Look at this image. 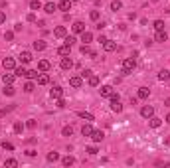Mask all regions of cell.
<instances>
[{
	"instance_id": "obj_10",
	"label": "cell",
	"mask_w": 170,
	"mask_h": 168,
	"mask_svg": "<svg viewBox=\"0 0 170 168\" xmlns=\"http://www.w3.org/2000/svg\"><path fill=\"white\" fill-rule=\"evenodd\" d=\"M69 85H71L73 89H79V87L83 85V77H71L69 79Z\"/></svg>"
},
{
	"instance_id": "obj_22",
	"label": "cell",
	"mask_w": 170,
	"mask_h": 168,
	"mask_svg": "<svg viewBox=\"0 0 170 168\" xmlns=\"http://www.w3.org/2000/svg\"><path fill=\"white\" fill-rule=\"evenodd\" d=\"M14 73H16V77H26V75H28V69H26L24 65H20V67H16V69H14Z\"/></svg>"
},
{
	"instance_id": "obj_47",
	"label": "cell",
	"mask_w": 170,
	"mask_h": 168,
	"mask_svg": "<svg viewBox=\"0 0 170 168\" xmlns=\"http://www.w3.org/2000/svg\"><path fill=\"white\" fill-rule=\"evenodd\" d=\"M36 125H38V123H36L34 119H30V121L26 123V127H28V129H36Z\"/></svg>"
},
{
	"instance_id": "obj_34",
	"label": "cell",
	"mask_w": 170,
	"mask_h": 168,
	"mask_svg": "<svg viewBox=\"0 0 170 168\" xmlns=\"http://www.w3.org/2000/svg\"><path fill=\"white\" fill-rule=\"evenodd\" d=\"M30 8H32V10H40V8H42V0H32Z\"/></svg>"
},
{
	"instance_id": "obj_2",
	"label": "cell",
	"mask_w": 170,
	"mask_h": 168,
	"mask_svg": "<svg viewBox=\"0 0 170 168\" xmlns=\"http://www.w3.org/2000/svg\"><path fill=\"white\" fill-rule=\"evenodd\" d=\"M111 111H113V113H121V111H123L121 99H119V95H117V93L111 95Z\"/></svg>"
},
{
	"instance_id": "obj_40",
	"label": "cell",
	"mask_w": 170,
	"mask_h": 168,
	"mask_svg": "<svg viewBox=\"0 0 170 168\" xmlns=\"http://www.w3.org/2000/svg\"><path fill=\"white\" fill-rule=\"evenodd\" d=\"M89 85L91 87H97L99 85V77H97V75H91V77H89Z\"/></svg>"
},
{
	"instance_id": "obj_28",
	"label": "cell",
	"mask_w": 170,
	"mask_h": 168,
	"mask_svg": "<svg viewBox=\"0 0 170 168\" xmlns=\"http://www.w3.org/2000/svg\"><path fill=\"white\" fill-rule=\"evenodd\" d=\"M61 164L63 166H71V164H75V158L73 156H63L61 158Z\"/></svg>"
},
{
	"instance_id": "obj_51",
	"label": "cell",
	"mask_w": 170,
	"mask_h": 168,
	"mask_svg": "<svg viewBox=\"0 0 170 168\" xmlns=\"http://www.w3.org/2000/svg\"><path fill=\"white\" fill-rule=\"evenodd\" d=\"M57 107H60V109H63V107H65V101H63V97H61V99H57Z\"/></svg>"
},
{
	"instance_id": "obj_18",
	"label": "cell",
	"mask_w": 170,
	"mask_h": 168,
	"mask_svg": "<svg viewBox=\"0 0 170 168\" xmlns=\"http://www.w3.org/2000/svg\"><path fill=\"white\" fill-rule=\"evenodd\" d=\"M14 79H16V73H6L2 77V81H4V85H12L14 83Z\"/></svg>"
},
{
	"instance_id": "obj_9",
	"label": "cell",
	"mask_w": 170,
	"mask_h": 168,
	"mask_svg": "<svg viewBox=\"0 0 170 168\" xmlns=\"http://www.w3.org/2000/svg\"><path fill=\"white\" fill-rule=\"evenodd\" d=\"M57 8H60L61 12H69L71 10V0H61V2L57 4Z\"/></svg>"
},
{
	"instance_id": "obj_41",
	"label": "cell",
	"mask_w": 170,
	"mask_h": 168,
	"mask_svg": "<svg viewBox=\"0 0 170 168\" xmlns=\"http://www.w3.org/2000/svg\"><path fill=\"white\" fill-rule=\"evenodd\" d=\"M61 134H63V137H71V134H73V129H71V127H63V129H61Z\"/></svg>"
},
{
	"instance_id": "obj_11",
	"label": "cell",
	"mask_w": 170,
	"mask_h": 168,
	"mask_svg": "<svg viewBox=\"0 0 170 168\" xmlns=\"http://www.w3.org/2000/svg\"><path fill=\"white\" fill-rule=\"evenodd\" d=\"M56 10H57V4H53V2H45L44 4V12L45 14H53Z\"/></svg>"
},
{
	"instance_id": "obj_29",
	"label": "cell",
	"mask_w": 170,
	"mask_h": 168,
	"mask_svg": "<svg viewBox=\"0 0 170 168\" xmlns=\"http://www.w3.org/2000/svg\"><path fill=\"white\" fill-rule=\"evenodd\" d=\"M158 79H160V81H168V79H170V71H166V69L158 71Z\"/></svg>"
},
{
	"instance_id": "obj_44",
	"label": "cell",
	"mask_w": 170,
	"mask_h": 168,
	"mask_svg": "<svg viewBox=\"0 0 170 168\" xmlns=\"http://www.w3.org/2000/svg\"><path fill=\"white\" fill-rule=\"evenodd\" d=\"M2 148H4V150H14V144H12V142H6V141H4V142H2Z\"/></svg>"
},
{
	"instance_id": "obj_42",
	"label": "cell",
	"mask_w": 170,
	"mask_h": 168,
	"mask_svg": "<svg viewBox=\"0 0 170 168\" xmlns=\"http://www.w3.org/2000/svg\"><path fill=\"white\" fill-rule=\"evenodd\" d=\"M85 152H89L91 156H95V154H97L99 150H97V146H87V150H85Z\"/></svg>"
},
{
	"instance_id": "obj_45",
	"label": "cell",
	"mask_w": 170,
	"mask_h": 168,
	"mask_svg": "<svg viewBox=\"0 0 170 168\" xmlns=\"http://www.w3.org/2000/svg\"><path fill=\"white\" fill-rule=\"evenodd\" d=\"M75 38H73V36H65V44H67V46H73V44H75Z\"/></svg>"
},
{
	"instance_id": "obj_46",
	"label": "cell",
	"mask_w": 170,
	"mask_h": 168,
	"mask_svg": "<svg viewBox=\"0 0 170 168\" xmlns=\"http://www.w3.org/2000/svg\"><path fill=\"white\" fill-rule=\"evenodd\" d=\"M91 75H93V71H91V69H83V71H81V77H91Z\"/></svg>"
},
{
	"instance_id": "obj_8",
	"label": "cell",
	"mask_w": 170,
	"mask_h": 168,
	"mask_svg": "<svg viewBox=\"0 0 170 168\" xmlns=\"http://www.w3.org/2000/svg\"><path fill=\"white\" fill-rule=\"evenodd\" d=\"M18 60L22 61V65L30 64V61H32V52H22V53H20V57H18Z\"/></svg>"
},
{
	"instance_id": "obj_36",
	"label": "cell",
	"mask_w": 170,
	"mask_h": 168,
	"mask_svg": "<svg viewBox=\"0 0 170 168\" xmlns=\"http://www.w3.org/2000/svg\"><path fill=\"white\" fill-rule=\"evenodd\" d=\"M38 69H28V75H26V77L28 79H38Z\"/></svg>"
},
{
	"instance_id": "obj_5",
	"label": "cell",
	"mask_w": 170,
	"mask_h": 168,
	"mask_svg": "<svg viewBox=\"0 0 170 168\" xmlns=\"http://www.w3.org/2000/svg\"><path fill=\"white\" fill-rule=\"evenodd\" d=\"M2 67L6 71H10V69H16V61L12 60V57H4L2 60Z\"/></svg>"
},
{
	"instance_id": "obj_53",
	"label": "cell",
	"mask_w": 170,
	"mask_h": 168,
	"mask_svg": "<svg viewBox=\"0 0 170 168\" xmlns=\"http://www.w3.org/2000/svg\"><path fill=\"white\" fill-rule=\"evenodd\" d=\"M14 32H22V24H16V26H14Z\"/></svg>"
},
{
	"instance_id": "obj_35",
	"label": "cell",
	"mask_w": 170,
	"mask_h": 168,
	"mask_svg": "<svg viewBox=\"0 0 170 168\" xmlns=\"http://www.w3.org/2000/svg\"><path fill=\"white\" fill-rule=\"evenodd\" d=\"M152 26H154V30H156V32L164 30V22H162V20H154V24H152Z\"/></svg>"
},
{
	"instance_id": "obj_38",
	"label": "cell",
	"mask_w": 170,
	"mask_h": 168,
	"mask_svg": "<svg viewBox=\"0 0 170 168\" xmlns=\"http://www.w3.org/2000/svg\"><path fill=\"white\" fill-rule=\"evenodd\" d=\"M24 127H26V125H22V123H14V127H12V129H14L16 134H20V133L24 131Z\"/></svg>"
},
{
	"instance_id": "obj_27",
	"label": "cell",
	"mask_w": 170,
	"mask_h": 168,
	"mask_svg": "<svg viewBox=\"0 0 170 168\" xmlns=\"http://www.w3.org/2000/svg\"><path fill=\"white\" fill-rule=\"evenodd\" d=\"M48 83H49V77L45 73H40L38 75V85H48Z\"/></svg>"
},
{
	"instance_id": "obj_21",
	"label": "cell",
	"mask_w": 170,
	"mask_h": 168,
	"mask_svg": "<svg viewBox=\"0 0 170 168\" xmlns=\"http://www.w3.org/2000/svg\"><path fill=\"white\" fill-rule=\"evenodd\" d=\"M73 32H75V34H81V32H85V24L83 22H73Z\"/></svg>"
},
{
	"instance_id": "obj_50",
	"label": "cell",
	"mask_w": 170,
	"mask_h": 168,
	"mask_svg": "<svg viewBox=\"0 0 170 168\" xmlns=\"http://www.w3.org/2000/svg\"><path fill=\"white\" fill-rule=\"evenodd\" d=\"M28 22H36V14H34V12H30V14H28Z\"/></svg>"
},
{
	"instance_id": "obj_37",
	"label": "cell",
	"mask_w": 170,
	"mask_h": 168,
	"mask_svg": "<svg viewBox=\"0 0 170 168\" xmlns=\"http://www.w3.org/2000/svg\"><path fill=\"white\" fill-rule=\"evenodd\" d=\"M79 49H81V53H83V56H89V53H91V52H93V49H91V48H89V44H83V46H81V48H79Z\"/></svg>"
},
{
	"instance_id": "obj_59",
	"label": "cell",
	"mask_w": 170,
	"mask_h": 168,
	"mask_svg": "<svg viewBox=\"0 0 170 168\" xmlns=\"http://www.w3.org/2000/svg\"><path fill=\"white\" fill-rule=\"evenodd\" d=\"M166 12H170V8H168V10H166Z\"/></svg>"
},
{
	"instance_id": "obj_7",
	"label": "cell",
	"mask_w": 170,
	"mask_h": 168,
	"mask_svg": "<svg viewBox=\"0 0 170 168\" xmlns=\"http://www.w3.org/2000/svg\"><path fill=\"white\" fill-rule=\"evenodd\" d=\"M60 67H61V69H65V71H67V69H71V67H73V61L69 60V56L61 57V64H60Z\"/></svg>"
},
{
	"instance_id": "obj_52",
	"label": "cell",
	"mask_w": 170,
	"mask_h": 168,
	"mask_svg": "<svg viewBox=\"0 0 170 168\" xmlns=\"http://www.w3.org/2000/svg\"><path fill=\"white\" fill-rule=\"evenodd\" d=\"M6 22V14H4V12H0V24H4Z\"/></svg>"
},
{
	"instance_id": "obj_31",
	"label": "cell",
	"mask_w": 170,
	"mask_h": 168,
	"mask_svg": "<svg viewBox=\"0 0 170 168\" xmlns=\"http://www.w3.org/2000/svg\"><path fill=\"white\" fill-rule=\"evenodd\" d=\"M121 8H123V2H121V0H113V2H111V10H113V12L121 10Z\"/></svg>"
},
{
	"instance_id": "obj_13",
	"label": "cell",
	"mask_w": 170,
	"mask_h": 168,
	"mask_svg": "<svg viewBox=\"0 0 170 168\" xmlns=\"http://www.w3.org/2000/svg\"><path fill=\"white\" fill-rule=\"evenodd\" d=\"M53 36H56V38H65V36H67V30H65V26H57L56 30H53Z\"/></svg>"
},
{
	"instance_id": "obj_33",
	"label": "cell",
	"mask_w": 170,
	"mask_h": 168,
	"mask_svg": "<svg viewBox=\"0 0 170 168\" xmlns=\"http://www.w3.org/2000/svg\"><path fill=\"white\" fill-rule=\"evenodd\" d=\"M45 158H48V162H56V160H60V154L57 152H48Z\"/></svg>"
},
{
	"instance_id": "obj_58",
	"label": "cell",
	"mask_w": 170,
	"mask_h": 168,
	"mask_svg": "<svg viewBox=\"0 0 170 168\" xmlns=\"http://www.w3.org/2000/svg\"><path fill=\"white\" fill-rule=\"evenodd\" d=\"M71 2H79V0H71Z\"/></svg>"
},
{
	"instance_id": "obj_15",
	"label": "cell",
	"mask_w": 170,
	"mask_h": 168,
	"mask_svg": "<svg viewBox=\"0 0 170 168\" xmlns=\"http://www.w3.org/2000/svg\"><path fill=\"white\" fill-rule=\"evenodd\" d=\"M148 125H150L152 129H158L160 125H162V119H158V117H154V115H152L150 119H148Z\"/></svg>"
},
{
	"instance_id": "obj_30",
	"label": "cell",
	"mask_w": 170,
	"mask_h": 168,
	"mask_svg": "<svg viewBox=\"0 0 170 168\" xmlns=\"http://www.w3.org/2000/svg\"><path fill=\"white\" fill-rule=\"evenodd\" d=\"M79 117H81V119H83V121H87V123H91V121H95V117L91 115V113H85V111H81V113H79Z\"/></svg>"
},
{
	"instance_id": "obj_48",
	"label": "cell",
	"mask_w": 170,
	"mask_h": 168,
	"mask_svg": "<svg viewBox=\"0 0 170 168\" xmlns=\"http://www.w3.org/2000/svg\"><path fill=\"white\" fill-rule=\"evenodd\" d=\"M4 38H6L8 42H12V40H14V32H6V34H4Z\"/></svg>"
},
{
	"instance_id": "obj_19",
	"label": "cell",
	"mask_w": 170,
	"mask_h": 168,
	"mask_svg": "<svg viewBox=\"0 0 170 168\" xmlns=\"http://www.w3.org/2000/svg\"><path fill=\"white\" fill-rule=\"evenodd\" d=\"M81 42H83V44H91V42H93V34L91 32H81Z\"/></svg>"
},
{
	"instance_id": "obj_54",
	"label": "cell",
	"mask_w": 170,
	"mask_h": 168,
	"mask_svg": "<svg viewBox=\"0 0 170 168\" xmlns=\"http://www.w3.org/2000/svg\"><path fill=\"white\" fill-rule=\"evenodd\" d=\"M95 28H97V30H103V28H105V24H103V22H97V26H95Z\"/></svg>"
},
{
	"instance_id": "obj_43",
	"label": "cell",
	"mask_w": 170,
	"mask_h": 168,
	"mask_svg": "<svg viewBox=\"0 0 170 168\" xmlns=\"http://www.w3.org/2000/svg\"><path fill=\"white\" fill-rule=\"evenodd\" d=\"M4 164H6V166H18V160H16V158H8Z\"/></svg>"
},
{
	"instance_id": "obj_23",
	"label": "cell",
	"mask_w": 170,
	"mask_h": 168,
	"mask_svg": "<svg viewBox=\"0 0 170 168\" xmlns=\"http://www.w3.org/2000/svg\"><path fill=\"white\" fill-rule=\"evenodd\" d=\"M148 95H150V89H148V87H140L139 89V99H148Z\"/></svg>"
},
{
	"instance_id": "obj_55",
	"label": "cell",
	"mask_w": 170,
	"mask_h": 168,
	"mask_svg": "<svg viewBox=\"0 0 170 168\" xmlns=\"http://www.w3.org/2000/svg\"><path fill=\"white\" fill-rule=\"evenodd\" d=\"M164 107H170V97H168L166 101H164Z\"/></svg>"
},
{
	"instance_id": "obj_24",
	"label": "cell",
	"mask_w": 170,
	"mask_h": 168,
	"mask_svg": "<svg viewBox=\"0 0 170 168\" xmlns=\"http://www.w3.org/2000/svg\"><path fill=\"white\" fill-rule=\"evenodd\" d=\"M91 133H93V127H91L89 123L81 127V134H83V137H91Z\"/></svg>"
},
{
	"instance_id": "obj_39",
	"label": "cell",
	"mask_w": 170,
	"mask_h": 168,
	"mask_svg": "<svg viewBox=\"0 0 170 168\" xmlns=\"http://www.w3.org/2000/svg\"><path fill=\"white\" fill-rule=\"evenodd\" d=\"M89 18L93 20V22H97L99 18H101V14H99V10H91V14H89Z\"/></svg>"
},
{
	"instance_id": "obj_49",
	"label": "cell",
	"mask_w": 170,
	"mask_h": 168,
	"mask_svg": "<svg viewBox=\"0 0 170 168\" xmlns=\"http://www.w3.org/2000/svg\"><path fill=\"white\" fill-rule=\"evenodd\" d=\"M26 154H28V156H36V154H38V150H34V148H28V150H26Z\"/></svg>"
},
{
	"instance_id": "obj_14",
	"label": "cell",
	"mask_w": 170,
	"mask_h": 168,
	"mask_svg": "<svg viewBox=\"0 0 170 168\" xmlns=\"http://www.w3.org/2000/svg\"><path fill=\"white\" fill-rule=\"evenodd\" d=\"M103 137H105V133H103V131H95V129H93V133H91V138H93V142H101Z\"/></svg>"
},
{
	"instance_id": "obj_32",
	"label": "cell",
	"mask_w": 170,
	"mask_h": 168,
	"mask_svg": "<svg viewBox=\"0 0 170 168\" xmlns=\"http://www.w3.org/2000/svg\"><path fill=\"white\" fill-rule=\"evenodd\" d=\"M34 89H36V83H34V81H26V85H24V91H26V93H32Z\"/></svg>"
},
{
	"instance_id": "obj_56",
	"label": "cell",
	"mask_w": 170,
	"mask_h": 168,
	"mask_svg": "<svg viewBox=\"0 0 170 168\" xmlns=\"http://www.w3.org/2000/svg\"><path fill=\"white\" fill-rule=\"evenodd\" d=\"M164 144H168V146H170V137H166V138H164Z\"/></svg>"
},
{
	"instance_id": "obj_17",
	"label": "cell",
	"mask_w": 170,
	"mask_h": 168,
	"mask_svg": "<svg viewBox=\"0 0 170 168\" xmlns=\"http://www.w3.org/2000/svg\"><path fill=\"white\" fill-rule=\"evenodd\" d=\"M69 52H71V46H67V44H63L60 49H57V53H60L61 57H65V56H69Z\"/></svg>"
},
{
	"instance_id": "obj_20",
	"label": "cell",
	"mask_w": 170,
	"mask_h": 168,
	"mask_svg": "<svg viewBox=\"0 0 170 168\" xmlns=\"http://www.w3.org/2000/svg\"><path fill=\"white\" fill-rule=\"evenodd\" d=\"M166 40H168V34L164 32V30L156 32V36H154V42H166Z\"/></svg>"
},
{
	"instance_id": "obj_25",
	"label": "cell",
	"mask_w": 170,
	"mask_h": 168,
	"mask_svg": "<svg viewBox=\"0 0 170 168\" xmlns=\"http://www.w3.org/2000/svg\"><path fill=\"white\" fill-rule=\"evenodd\" d=\"M2 93L4 95H8V97H12V95L16 93V89H14V85H4V89H2Z\"/></svg>"
},
{
	"instance_id": "obj_12",
	"label": "cell",
	"mask_w": 170,
	"mask_h": 168,
	"mask_svg": "<svg viewBox=\"0 0 170 168\" xmlns=\"http://www.w3.org/2000/svg\"><path fill=\"white\" fill-rule=\"evenodd\" d=\"M103 48H105V52H115V49H117V42L107 40L105 44H103Z\"/></svg>"
},
{
	"instance_id": "obj_6",
	"label": "cell",
	"mask_w": 170,
	"mask_h": 168,
	"mask_svg": "<svg viewBox=\"0 0 170 168\" xmlns=\"http://www.w3.org/2000/svg\"><path fill=\"white\" fill-rule=\"evenodd\" d=\"M99 91H101V97H105V99H111V95L115 93V91H113V87H111V85H103Z\"/></svg>"
},
{
	"instance_id": "obj_4",
	"label": "cell",
	"mask_w": 170,
	"mask_h": 168,
	"mask_svg": "<svg viewBox=\"0 0 170 168\" xmlns=\"http://www.w3.org/2000/svg\"><path fill=\"white\" fill-rule=\"evenodd\" d=\"M140 115H143L144 119H150V117L154 115V107H150V105H144V107L140 109Z\"/></svg>"
},
{
	"instance_id": "obj_57",
	"label": "cell",
	"mask_w": 170,
	"mask_h": 168,
	"mask_svg": "<svg viewBox=\"0 0 170 168\" xmlns=\"http://www.w3.org/2000/svg\"><path fill=\"white\" fill-rule=\"evenodd\" d=\"M166 123H168V125H170V115H166Z\"/></svg>"
},
{
	"instance_id": "obj_3",
	"label": "cell",
	"mask_w": 170,
	"mask_h": 168,
	"mask_svg": "<svg viewBox=\"0 0 170 168\" xmlns=\"http://www.w3.org/2000/svg\"><path fill=\"white\" fill-rule=\"evenodd\" d=\"M49 95H52V99H61L63 97V89H61L60 85H53L52 91H49Z\"/></svg>"
},
{
	"instance_id": "obj_26",
	"label": "cell",
	"mask_w": 170,
	"mask_h": 168,
	"mask_svg": "<svg viewBox=\"0 0 170 168\" xmlns=\"http://www.w3.org/2000/svg\"><path fill=\"white\" fill-rule=\"evenodd\" d=\"M49 67H52V64H49L48 60H42V61L38 64V69H40V71H48Z\"/></svg>"
},
{
	"instance_id": "obj_1",
	"label": "cell",
	"mask_w": 170,
	"mask_h": 168,
	"mask_svg": "<svg viewBox=\"0 0 170 168\" xmlns=\"http://www.w3.org/2000/svg\"><path fill=\"white\" fill-rule=\"evenodd\" d=\"M135 67H136V60H135V57H127V60H123V73H125V75L132 73Z\"/></svg>"
},
{
	"instance_id": "obj_16",
	"label": "cell",
	"mask_w": 170,
	"mask_h": 168,
	"mask_svg": "<svg viewBox=\"0 0 170 168\" xmlns=\"http://www.w3.org/2000/svg\"><path fill=\"white\" fill-rule=\"evenodd\" d=\"M32 48H34L36 52H44V49H45V42L44 40H36L34 44H32Z\"/></svg>"
}]
</instances>
